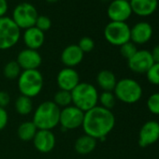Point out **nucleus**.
Masks as SVG:
<instances>
[{"instance_id": "36", "label": "nucleus", "mask_w": 159, "mask_h": 159, "mask_svg": "<svg viewBox=\"0 0 159 159\" xmlns=\"http://www.w3.org/2000/svg\"><path fill=\"white\" fill-rule=\"evenodd\" d=\"M47 2H49V3H54V2H57L58 0H46Z\"/></svg>"}, {"instance_id": "22", "label": "nucleus", "mask_w": 159, "mask_h": 159, "mask_svg": "<svg viewBox=\"0 0 159 159\" xmlns=\"http://www.w3.org/2000/svg\"><path fill=\"white\" fill-rule=\"evenodd\" d=\"M38 128L32 121H27L22 123L17 130V135L19 139L23 141H30L33 140L36 133L38 132Z\"/></svg>"}, {"instance_id": "10", "label": "nucleus", "mask_w": 159, "mask_h": 159, "mask_svg": "<svg viewBox=\"0 0 159 159\" xmlns=\"http://www.w3.org/2000/svg\"><path fill=\"white\" fill-rule=\"evenodd\" d=\"M133 14L129 1L125 0H111L107 9V15L111 22H125Z\"/></svg>"}, {"instance_id": "27", "label": "nucleus", "mask_w": 159, "mask_h": 159, "mask_svg": "<svg viewBox=\"0 0 159 159\" xmlns=\"http://www.w3.org/2000/svg\"><path fill=\"white\" fill-rule=\"evenodd\" d=\"M137 52H138L137 46L132 41H128V42L123 44L122 46H120L121 55L127 60H129Z\"/></svg>"}, {"instance_id": "32", "label": "nucleus", "mask_w": 159, "mask_h": 159, "mask_svg": "<svg viewBox=\"0 0 159 159\" xmlns=\"http://www.w3.org/2000/svg\"><path fill=\"white\" fill-rule=\"evenodd\" d=\"M9 122V114L4 108H0V131L3 130Z\"/></svg>"}, {"instance_id": "13", "label": "nucleus", "mask_w": 159, "mask_h": 159, "mask_svg": "<svg viewBox=\"0 0 159 159\" xmlns=\"http://www.w3.org/2000/svg\"><path fill=\"white\" fill-rule=\"evenodd\" d=\"M16 61L21 66L22 70H31L38 69L42 63V57L37 50L25 48L18 53Z\"/></svg>"}, {"instance_id": "21", "label": "nucleus", "mask_w": 159, "mask_h": 159, "mask_svg": "<svg viewBox=\"0 0 159 159\" xmlns=\"http://www.w3.org/2000/svg\"><path fill=\"white\" fill-rule=\"evenodd\" d=\"M97 147V139L84 134L80 136L74 144L75 151L80 154L91 153Z\"/></svg>"}, {"instance_id": "19", "label": "nucleus", "mask_w": 159, "mask_h": 159, "mask_svg": "<svg viewBox=\"0 0 159 159\" xmlns=\"http://www.w3.org/2000/svg\"><path fill=\"white\" fill-rule=\"evenodd\" d=\"M23 39L27 49L38 51L44 44L45 34L36 26H33L24 31Z\"/></svg>"}, {"instance_id": "38", "label": "nucleus", "mask_w": 159, "mask_h": 159, "mask_svg": "<svg viewBox=\"0 0 159 159\" xmlns=\"http://www.w3.org/2000/svg\"><path fill=\"white\" fill-rule=\"evenodd\" d=\"M125 1H130V0H125Z\"/></svg>"}, {"instance_id": "26", "label": "nucleus", "mask_w": 159, "mask_h": 159, "mask_svg": "<svg viewBox=\"0 0 159 159\" xmlns=\"http://www.w3.org/2000/svg\"><path fill=\"white\" fill-rule=\"evenodd\" d=\"M98 102L100 103V106L107 109V110H111L116 103V98L112 92H106L103 91L99 97H98Z\"/></svg>"}, {"instance_id": "1", "label": "nucleus", "mask_w": 159, "mask_h": 159, "mask_svg": "<svg viewBox=\"0 0 159 159\" xmlns=\"http://www.w3.org/2000/svg\"><path fill=\"white\" fill-rule=\"evenodd\" d=\"M115 125V117L111 111L101 106H96L84 112L82 127L84 134L100 140H104L107 135Z\"/></svg>"}, {"instance_id": "12", "label": "nucleus", "mask_w": 159, "mask_h": 159, "mask_svg": "<svg viewBox=\"0 0 159 159\" xmlns=\"http://www.w3.org/2000/svg\"><path fill=\"white\" fill-rule=\"evenodd\" d=\"M56 83L60 90L71 92L81 82H80L79 73L76 69L65 67L58 72Z\"/></svg>"}, {"instance_id": "31", "label": "nucleus", "mask_w": 159, "mask_h": 159, "mask_svg": "<svg viewBox=\"0 0 159 159\" xmlns=\"http://www.w3.org/2000/svg\"><path fill=\"white\" fill-rule=\"evenodd\" d=\"M35 26L37 28H39V30H41L42 32L48 31L51 27H52V20L45 15H39Z\"/></svg>"}, {"instance_id": "16", "label": "nucleus", "mask_w": 159, "mask_h": 159, "mask_svg": "<svg viewBox=\"0 0 159 159\" xmlns=\"http://www.w3.org/2000/svg\"><path fill=\"white\" fill-rule=\"evenodd\" d=\"M152 26L149 23L139 22L130 27V41L136 45L145 44L152 39Z\"/></svg>"}, {"instance_id": "37", "label": "nucleus", "mask_w": 159, "mask_h": 159, "mask_svg": "<svg viewBox=\"0 0 159 159\" xmlns=\"http://www.w3.org/2000/svg\"><path fill=\"white\" fill-rule=\"evenodd\" d=\"M102 1H104V2H108V1H111V0H102Z\"/></svg>"}, {"instance_id": "28", "label": "nucleus", "mask_w": 159, "mask_h": 159, "mask_svg": "<svg viewBox=\"0 0 159 159\" xmlns=\"http://www.w3.org/2000/svg\"><path fill=\"white\" fill-rule=\"evenodd\" d=\"M148 81L154 85H159V63H154L146 72Z\"/></svg>"}, {"instance_id": "24", "label": "nucleus", "mask_w": 159, "mask_h": 159, "mask_svg": "<svg viewBox=\"0 0 159 159\" xmlns=\"http://www.w3.org/2000/svg\"><path fill=\"white\" fill-rule=\"evenodd\" d=\"M22 68L17 63V61H10L8 62L4 68H3V74L5 78L9 80H15L18 79L20 74L22 73Z\"/></svg>"}, {"instance_id": "2", "label": "nucleus", "mask_w": 159, "mask_h": 159, "mask_svg": "<svg viewBox=\"0 0 159 159\" xmlns=\"http://www.w3.org/2000/svg\"><path fill=\"white\" fill-rule=\"evenodd\" d=\"M61 109L53 101H44L36 109L32 122L39 130H52L59 125Z\"/></svg>"}, {"instance_id": "25", "label": "nucleus", "mask_w": 159, "mask_h": 159, "mask_svg": "<svg viewBox=\"0 0 159 159\" xmlns=\"http://www.w3.org/2000/svg\"><path fill=\"white\" fill-rule=\"evenodd\" d=\"M53 103L56 104L60 109L66 108L67 106H70L72 104V98H71V92L60 90L57 91L53 97Z\"/></svg>"}, {"instance_id": "8", "label": "nucleus", "mask_w": 159, "mask_h": 159, "mask_svg": "<svg viewBox=\"0 0 159 159\" xmlns=\"http://www.w3.org/2000/svg\"><path fill=\"white\" fill-rule=\"evenodd\" d=\"M106 40L113 46H122L130 41V26L125 22H110L104 28Z\"/></svg>"}, {"instance_id": "11", "label": "nucleus", "mask_w": 159, "mask_h": 159, "mask_svg": "<svg viewBox=\"0 0 159 159\" xmlns=\"http://www.w3.org/2000/svg\"><path fill=\"white\" fill-rule=\"evenodd\" d=\"M128 67L136 73H146L154 64L151 52L146 50H138V52L127 60Z\"/></svg>"}, {"instance_id": "6", "label": "nucleus", "mask_w": 159, "mask_h": 159, "mask_svg": "<svg viewBox=\"0 0 159 159\" xmlns=\"http://www.w3.org/2000/svg\"><path fill=\"white\" fill-rule=\"evenodd\" d=\"M21 39V29L11 17L0 18V50H9L14 47Z\"/></svg>"}, {"instance_id": "18", "label": "nucleus", "mask_w": 159, "mask_h": 159, "mask_svg": "<svg viewBox=\"0 0 159 159\" xmlns=\"http://www.w3.org/2000/svg\"><path fill=\"white\" fill-rule=\"evenodd\" d=\"M132 12L139 17L152 15L158 9V0H130Z\"/></svg>"}, {"instance_id": "29", "label": "nucleus", "mask_w": 159, "mask_h": 159, "mask_svg": "<svg viewBox=\"0 0 159 159\" xmlns=\"http://www.w3.org/2000/svg\"><path fill=\"white\" fill-rule=\"evenodd\" d=\"M148 110L156 115H159V93L152 94L149 97L147 100Z\"/></svg>"}, {"instance_id": "23", "label": "nucleus", "mask_w": 159, "mask_h": 159, "mask_svg": "<svg viewBox=\"0 0 159 159\" xmlns=\"http://www.w3.org/2000/svg\"><path fill=\"white\" fill-rule=\"evenodd\" d=\"M15 110L20 115H28L33 110V101L32 98L21 95L15 101Z\"/></svg>"}, {"instance_id": "34", "label": "nucleus", "mask_w": 159, "mask_h": 159, "mask_svg": "<svg viewBox=\"0 0 159 159\" xmlns=\"http://www.w3.org/2000/svg\"><path fill=\"white\" fill-rule=\"evenodd\" d=\"M9 10V4L7 0H0V18L6 16Z\"/></svg>"}, {"instance_id": "30", "label": "nucleus", "mask_w": 159, "mask_h": 159, "mask_svg": "<svg viewBox=\"0 0 159 159\" xmlns=\"http://www.w3.org/2000/svg\"><path fill=\"white\" fill-rule=\"evenodd\" d=\"M77 45L79 46L80 49L82 50V52L84 53L90 52L95 48V41L93 40V39H91L89 37H84L80 39V41Z\"/></svg>"}, {"instance_id": "20", "label": "nucleus", "mask_w": 159, "mask_h": 159, "mask_svg": "<svg viewBox=\"0 0 159 159\" xmlns=\"http://www.w3.org/2000/svg\"><path fill=\"white\" fill-rule=\"evenodd\" d=\"M98 85L106 92H112L116 86L117 81L113 72L108 69H103L98 72L97 76Z\"/></svg>"}, {"instance_id": "33", "label": "nucleus", "mask_w": 159, "mask_h": 159, "mask_svg": "<svg viewBox=\"0 0 159 159\" xmlns=\"http://www.w3.org/2000/svg\"><path fill=\"white\" fill-rule=\"evenodd\" d=\"M11 101V97L6 91H0V108H6Z\"/></svg>"}, {"instance_id": "5", "label": "nucleus", "mask_w": 159, "mask_h": 159, "mask_svg": "<svg viewBox=\"0 0 159 159\" xmlns=\"http://www.w3.org/2000/svg\"><path fill=\"white\" fill-rule=\"evenodd\" d=\"M116 99L126 103L133 104L138 102L142 96V88L140 84L133 79H122L117 82L113 90Z\"/></svg>"}, {"instance_id": "17", "label": "nucleus", "mask_w": 159, "mask_h": 159, "mask_svg": "<svg viewBox=\"0 0 159 159\" xmlns=\"http://www.w3.org/2000/svg\"><path fill=\"white\" fill-rule=\"evenodd\" d=\"M84 53L76 44L66 46L61 53V61L66 67L74 68L84 60Z\"/></svg>"}, {"instance_id": "4", "label": "nucleus", "mask_w": 159, "mask_h": 159, "mask_svg": "<svg viewBox=\"0 0 159 159\" xmlns=\"http://www.w3.org/2000/svg\"><path fill=\"white\" fill-rule=\"evenodd\" d=\"M18 80V89L21 95L33 98L40 94L43 88V76L39 69L23 70Z\"/></svg>"}, {"instance_id": "9", "label": "nucleus", "mask_w": 159, "mask_h": 159, "mask_svg": "<svg viewBox=\"0 0 159 159\" xmlns=\"http://www.w3.org/2000/svg\"><path fill=\"white\" fill-rule=\"evenodd\" d=\"M84 118V112L82 110L70 105L61 110L59 125L64 130H73L83 125Z\"/></svg>"}, {"instance_id": "15", "label": "nucleus", "mask_w": 159, "mask_h": 159, "mask_svg": "<svg viewBox=\"0 0 159 159\" xmlns=\"http://www.w3.org/2000/svg\"><path fill=\"white\" fill-rule=\"evenodd\" d=\"M33 143L37 151L48 153L54 149L56 139L52 130H38L33 139Z\"/></svg>"}, {"instance_id": "3", "label": "nucleus", "mask_w": 159, "mask_h": 159, "mask_svg": "<svg viewBox=\"0 0 159 159\" xmlns=\"http://www.w3.org/2000/svg\"><path fill=\"white\" fill-rule=\"evenodd\" d=\"M98 92L97 88L89 83H80L72 91V104L84 112L98 106Z\"/></svg>"}, {"instance_id": "7", "label": "nucleus", "mask_w": 159, "mask_h": 159, "mask_svg": "<svg viewBox=\"0 0 159 159\" xmlns=\"http://www.w3.org/2000/svg\"><path fill=\"white\" fill-rule=\"evenodd\" d=\"M38 17L39 12L36 7L28 2H22L18 4L14 8L11 15V19L21 30H25L35 26Z\"/></svg>"}, {"instance_id": "35", "label": "nucleus", "mask_w": 159, "mask_h": 159, "mask_svg": "<svg viewBox=\"0 0 159 159\" xmlns=\"http://www.w3.org/2000/svg\"><path fill=\"white\" fill-rule=\"evenodd\" d=\"M152 57L154 63H159V44H157L151 52Z\"/></svg>"}, {"instance_id": "14", "label": "nucleus", "mask_w": 159, "mask_h": 159, "mask_svg": "<svg viewBox=\"0 0 159 159\" xmlns=\"http://www.w3.org/2000/svg\"><path fill=\"white\" fill-rule=\"evenodd\" d=\"M159 139V124L155 121H148L140 128L139 145L142 148L155 143Z\"/></svg>"}]
</instances>
